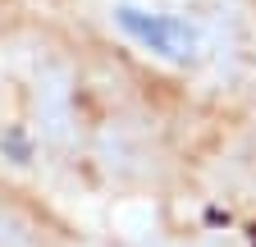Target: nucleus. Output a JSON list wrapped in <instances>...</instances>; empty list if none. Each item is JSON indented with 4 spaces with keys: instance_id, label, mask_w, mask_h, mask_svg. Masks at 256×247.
I'll return each instance as SVG.
<instances>
[{
    "instance_id": "nucleus-1",
    "label": "nucleus",
    "mask_w": 256,
    "mask_h": 247,
    "mask_svg": "<svg viewBox=\"0 0 256 247\" xmlns=\"http://www.w3.org/2000/svg\"><path fill=\"white\" fill-rule=\"evenodd\" d=\"M119 28L128 37H138L142 46L160 50V55H170V60H188L192 55V32H188V23L178 18H160V14H142V10H119Z\"/></svg>"
}]
</instances>
